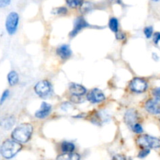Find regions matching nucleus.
I'll list each match as a JSON object with an SVG mask.
<instances>
[{
    "instance_id": "obj_1",
    "label": "nucleus",
    "mask_w": 160,
    "mask_h": 160,
    "mask_svg": "<svg viewBox=\"0 0 160 160\" xmlns=\"http://www.w3.org/2000/svg\"><path fill=\"white\" fill-rule=\"evenodd\" d=\"M33 127L29 123H22L15 128L12 133V138L20 143H26L31 138Z\"/></svg>"
},
{
    "instance_id": "obj_2",
    "label": "nucleus",
    "mask_w": 160,
    "mask_h": 160,
    "mask_svg": "<svg viewBox=\"0 0 160 160\" xmlns=\"http://www.w3.org/2000/svg\"><path fill=\"white\" fill-rule=\"evenodd\" d=\"M22 146L20 142L15 140H6L1 146V155L6 159H12L21 150Z\"/></svg>"
},
{
    "instance_id": "obj_3",
    "label": "nucleus",
    "mask_w": 160,
    "mask_h": 160,
    "mask_svg": "<svg viewBox=\"0 0 160 160\" xmlns=\"http://www.w3.org/2000/svg\"><path fill=\"white\" fill-rule=\"evenodd\" d=\"M137 143L145 148H160V139L150 135H142L138 138Z\"/></svg>"
},
{
    "instance_id": "obj_4",
    "label": "nucleus",
    "mask_w": 160,
    "mask_h": 160,
    "mask_svg": "<svg viewBox=\"0 0 160 160\" xmlns=\"http://www.w3.org/2000/svg\"><path fill=\"white\" fill-rule=\"evenodd\" d=\"M36 94L42 98H46L52 93V85L48 81H41L34 86Z\"/></svg>"
},
{
    "instance_id": "obj_5",
    "label": "nucleus",
    "mask_w": 160,
    "mask_h": 160,
    "mask_svg": "<svg viewBox=\"0 0 160 160\" xmlns=\"http://www.w3.org/2000/svg\"><path fill=\"white\" fill-rule=\"evenodd\" d=\"M19 23V16L17 12H12L8 15L6 21V28L9 34H13L17 30Z\"/></svg>"
},
{
    "instance_id": "obj_6",
    "label": "nucleus",
    "mask_w": 160,
    "mask_h": 160,
    "mask_svg": "<svg viewBox=\"0 0 160 160\" xmlns=\"http://www.w3.org/2000/svg\"><path fill=\"white\" fill-rule=\"evenodd\" d=\"M148 88L146 81L142 78H134L130 83V88L131 91L137 93L144 92Z\"/></svg>"
},
{
    "instance_id": "obj_7",
    "label": "nucleus",
    "mask_w": 160,
    "mask_h": 160,
    "mask_svg": "<svg viewBox=\"0 0 160 160\" xmlns=\"http://www.w3.org/2000/svg\"><path fill=\"white\" fill-rule=\"evenodd\" d=\"M87 98L90 102L92 103H98L104 101L106 99L104 94L102 93L101 90L98 88L92 89V91L88 92L87 95Z\"/></svg>"
},
{
    "instance_id": "obj_8",
    "label": "nucleus",
    "mask_w": 160,
    "mask_h": 160,
    "mask_svg": "<svg viewBox=\"0 0 160 160\" xmlns=\"http://www.w3.org/2000/svg\"><path fill=\"white\" fill-rule=\"evenodd\" d=\"M145 109L148 112L155 115L160 114V100L150 99L145 103Z\"/></svg>"
},
{
    "instance_id": "obj_9",
    "label": "nucleus",
    "mask_w": 160,
    "mask_h": 160,
    "mask_svg": "<svg viewBox=\"0 0 160 160\" xmlns=\"http://www.w3.org/2000/svg\"><path fill=\"white\" fill-rule=\"evenodd\" d=\"M88 25V23L83 17H78V19H76L74 22V27H73V31L70 33V37H74L75 35L78 34V33L80 31H81L83 28L87 27Z\"/></svg>"
},
{
    "instance_id": "obj_10",
    "label": "nucleus",
    "mask_w": 160,
    "mask_h": 160,
    "mask_svg": "<svg viewBox=\"0 0 160 160\" xmlns=\"http://www.w3.org/2000/svg\"><path fill=\"white\" fill-rule=\"evenodd\" d=\"M52 106L46 102H42L39 110L35 112V117L39 119H44L49 115L51 112Z\"/></svg>"
},
{
    "instance_id": "obj_11",
    "label": "nucleus",
    "mask_w": 160,
    "mask_h": 160,
    "mask_svg": "<svg viewBox=\"0 0 160 160\" xmlns=\"http://www.w3.org/2000/svg\"><path fill=\"white\" fill-rule=\"evenodd\" d=\"M69 90H70V93L75 97H80L86 93L85 88L78 84H71L70 85Z\"/></svg>"
},
{
    "instance_id": "obj_12",
    "label": "nucleus",
    "mask_w": 160,
    "mask_h": 160,
    "mask_svg": "<svg viewBox=\"0 0 160 160\" xmlns=\"http://www.w3.org/2000/svg\"><path fill=\"white\" fill-rule=\"evenodd\" d=\"M57 54L59 55V56H60L62 59H66L67 58L70 57L71 56V50H70V46L67 45H61L60 47H59L56 51Z\"/></svg>"
},
{
    "instance_id": "obj_13",
    "label": "nucleus",
    "mask_w": 160,
    "mask_h": 160,
    "mask_svg": "<svg viewBox=\"0 0 160 160\" xmlns=\"http://www.w3.org/2000/svg\"><path fill=\"white\" fill-rule=\"evenodd\" d=\"M136 120H137V114L134 110H128L126 112L124 116V120L127 124L131 126V128L135 124Z\"/></svg>"
},
{
    "instance_id": "obj_14",
    "label": "nucleus",
    "mask_w": 160,
    "mask_h": 160,
    "mask_svg": "<svg viewBox=\"0 0 160 160\" xmlns=\"http://www.w3.org/2000/svg\"><path fill=\"white\" fill-rule=\"evenodd\" d=\"M56 160H80V156L77 153L67 152L58 156Z\"/></svg>"
},
{
    "instance_id": "obj_15",
    "label": "nucleus",
    "mask_w": 160,
    "mask_h": 160,
    "mask_svg": "<svg viewBox=\"0 0 160 160\" xmlns=\"http://www.w3.org/2000/svg\"><path fill=\"white\" fill-rule=\"evenodd\" d=\"M61 148H62V151L64 153L73 152V150L75 149V145L71 142H62V145H61Z\"/></svg>"
},
{
    "instance_id": "obj_16",
    "label": "nucleus",
    "mask_w": 160,
    "mask_h": 160,
    "mask_svg": "<svg viewBox=\"0 0 160 160\" xmlns=\"http://www.w3.org/2000/svg\"><path fill=\"white\" fill-rule=\"evenodd\" d=\"M18 81H19V78L17 72L15 71L9 72V73L8 74V81H9V84H10V85L13 86L18 82Z\"/></svg>"
},
{
    "instance_id": "obj_17",
    "label": "nucleus",
    "mask_w": 160,
    "mask_h": 160,
    "mask_svg": "<svg viewBox=\"0 0 160 160\" xmlns=\"http://www.w3.org/2000/svg\"><path fill=\"white\" fill-rule=\"evenodd\" d=\"M14 122H15V120H14L13 117H8V118H6L2 120V126L6 130L10 129L13 126Z\"/></svg>"
},
{
    "instance_id": "obj_18",
    "label": "nucleus",
    "mask_w": 160,
    "mask_h": 160,
    "mask_svg": "<svg viewBox=\"0 0 160 160\" xmlns=\"http://www.w3.org/2000/svg\"><path fill=\"white\" fill-rule=\"evenodd\" d=\"M109 28L111 29V31H113V32H117L118 31V27H119V22L117 20V18H111L109 20Z\"/></svg>"
},
{
    "instance_id": "obj_19",
    "label": "nucleus",
    "mask_w": 160,
    "mask_h": 160,
    "mask_svg": "<svg viewBox=\"0 0 160 160\" xmlns=\"http://www.w3.org/2000/svg\"><path fill=\"white\" fill-rule=\"evenodd\" d=\"M83 2H84V0H67V5L71 8L82 6Z\"/></svg>"
},
{
    "instance_id": "obj_20",
    "label": "nucleus",
    "mask_w": 160,
    "mask_h": 160,
    "mask_svg": "<svg viewBox=\"0 0 160 160\" xmlns=\"http://www.w3.org/2000/svg\"><path fill=\"white\" fill-rule=\"evenodd\" d=\"M144 33H145L147 38H150L152 36V33H153L152 27H146V28L144 29Z\"/></svg>"
},
{
    "instance_id": "obj_21",
    "label": "nucleus",
    "mask_w": 160,
    "mask_h": 160,
    "mask_svg": "<svg viewBox=\"0 0 160 160\" xmlns=\"http://www.w3.org/2000/svg\"><path fill=\"white\" fill-rule=\"evenodd\" d=\"M132 130L134 132L136 133V134H141V133L143 132V128H142V125L139 124V123H135V124L132 127Z\"/></svg>"
},
{
    "instance_id": "obj_22",
    "label": "nucleus",
    "mask_w": 160,
    "mask_h": 160,
    "mask_svg": "<svg viewBox=\"0 0 160 160\" xmlns=\"http://www.w3.org/2000/svg\"><path fill=\"white\" fill-rule=\"evenodd\" d=\"M149 153H150V148H144V149L142 150V151L139 152L138 157L140 158V159H144V158L146 157V156H148Z\"/></svg>"
},
{
    "instance_id": "obj_23",
    "label": "nucleus",
    "mask_w": 160,
    "mask_h": 160,
    "mask_svg": "<svg viewBox=\"0 0 160 160\" xmlns=\"http://www.w3.org/2000/svg\"><path fill=\"white\" fill-rule=\"evenodd\" d=\"M153 95H154L155 98L156 99L160 100V87L159 88H156L153 90Z\"/></svg>"
},
{
    "instance_id": "obj_24",
    "label": "nucleus",
    "mask_w": 160,
    "mask_h": 160,
    "mask_svg": "<svg viewBox=\"0 0 160 160\" xmlns=\"http://www.w3.org/2000/svg\"><path fill=\"white\" fill-rule=\"evenodd\" d=\"M160 41V33L156 32L154 34V36H153V42H154L155 44H158Z\"/></svg>"
},
{
    "instance_id": "obj_25",
    "label": "nucleus",
    "mask_w": 160,
    "mask_h": 160,
    "mask_svg": "<svg viewBox=\"0 0 160 160\" xmlns=\"http://www.w3.org/2000/svg\"><path fill=\"white\" fill-rule=\"evenodd\" d=\"M9 92L8 90L5 91V92H3L2 95V98H1V104H2V103L4 102L5 100L8 98V96H9Z\"/></svg>"
},
{
    "instance_id": "obj_26",
    "label": "nucleus",
    "mask_w": 160,
    "mask_h": 160,
    "mask_svg": "<svg viewBox=\"0 0 160 160\" xmlns=\"http://www.w3.org/2000/svg\"><path fill=\"white\" fill-rule=\"evenodd\" d=\"M56 10V14H63L67 12V9H66L65 7H59V8H57Z\"/></svg>"
},
{
    "instance_id": "obj_27",
    "label": "nucleus",
    "mask_w": 160,
    "mask_h": 160,
    "mask_svg": "<svg viewBox=\"0 0 160 160\" xmlns=\"http://www.w3.org/2000/svg\"><path fill=\"white\" fill-rule=\"evenodd\" d=\"M10 2L11 0H0V6H1L2 8L6 7V6H9Z\"/></svg>"
},
{
    "instance_id": "obj_28",
    "label": "nucleus",
    "mask_w": 160,
    "mask_h": 160,
    "mask_svg": "<svg viewBox=\"0 0 160 160\" xmlns=\"http://www.w3.org/2000/svg\"><path fill=\"white\" fill-rule=\"evenodd\" d=\"M111 160H127V159L122 155H116Z\"/></svg>"
},
{
    "instance_id": "obj_29",
    "label": "nucleus",
    "mask_w": 160,
    "mask_h": 160,
    "mask_svg": "<svg viewBox=\"0 0 160 160\" xmlns=\"http://www.w3.org/2000/svg\"><path fill=\"white\" fill-rule=\"evenodd\" d=\"M152 1H153V2H159V1H160V0H152Z\"/></svg>"
}]
</instances>
